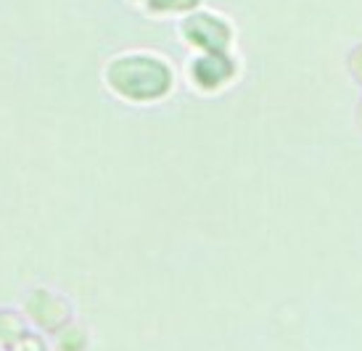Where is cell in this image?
I'll list each match as a JSON object with an SVG mask.
<instances>
[{"instance_id":"1","label":"cell","mask_w":362,"mask_h":351,"mask_svg":"<svg viewBox=\"0 0 362 351\" xmlns=\"http://www.w3.org/2000/svg\"><path fill=\"white\" fill-rule=\"evenodd\" d=\"M109 82L114 90L124 93L130 98H153L167 90L170 74L153 61L124 59L109 69Z\"/></svg>"},{"instance_id":"2","label":"cell","mask_w":362,"mask_h":351,"mask_svg":"<svg viewBox=\"0 0 362 351\" xmlns=\"http://www.w3.org/2000/svg\"><path fill=\"white\" fill-rule=\"evenodd\" d=\"M30 309L35 311V320H40L48 328H56L64 320V307L56 299H51L48 293H35Z\"/></svg>"}]
</instances>
